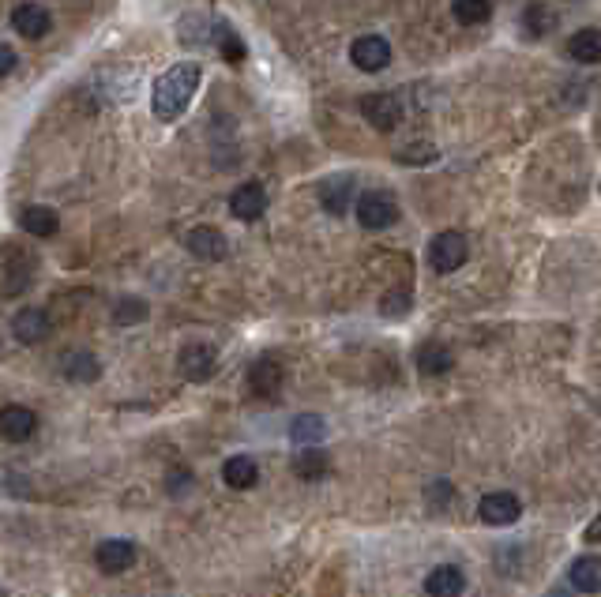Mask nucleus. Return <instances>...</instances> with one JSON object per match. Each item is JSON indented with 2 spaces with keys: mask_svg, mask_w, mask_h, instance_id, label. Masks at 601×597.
I'll use <instances>...</instances> for the list:
<instances>
[{
  "mask_svg": "<svg viewBox=\"0 0 601 597\" xmlns=\"http://www.w3.org/2000/svg\"><path fill=\"white\" fill-rule=\"evenodd\" d=\"M320 203H324L331 215H346V211L354 207V177H346V173L327 177V181L320 184Z\"/></svg>",
  "mask_w": 601,
  "mask_h": 597,
  "instance_id": "4468645a",
  "label": "nucleus"
},
{
  "mask_svg": "<svg viewBox=\"0 0 601 597\" xmlns=\"http://www.w3.org/2000/svg\"><path fill=\"white\" fill-rule=\"evenodd\" d=\"M263 211H267V192H263L260 181H248V184H241V188H233V196H230L233 218L256 222V218H263Z\"/></svg>",
  "mask_w": 601,
  "mask_h": 597,
  "instance_id": "9d476101",
  "label": "nucleus"
},
{
  "mask_svg": "<svg viewBox=\"0 0 601 597\" xmlns=\"http://www.w3.org/2000/svg\"><path fill=\"white\" fill-rule=\"evenodd\" d=\"M34 429H38V417H34V410H27V406H4V410H0V436H4V440L23 444V440L34 436Z\"/></svg>",
  "mask_w": 601,
  "mask_h": 597,
  "instance_id": "f8f14e48",
  "label": "nucleus"
},
{
  "mask_svg": "<svg viewBox=\"0 0 601 597\" xmlns=\"http://www.w3.org/2000/svg\"><path fill=\"white\" fill-rule=\"evenodd\" d=\"M568 53H571V61H579V64H598L601 61V31H594V27L575 31L568 38Z\"/></svg>",
  "mask_w": 601,
  "mask_h": 597,
  "instance_id": "412c9836",
  "label": "nucleus"
},
{
  "mask_svg": "<svg viewBox=\"0 0 601 597\" xmlns=\"http://www.w3.org/2000/svg\"><path fill=\"white\" fill-rule=\"evenodd\" d=\"M470 256V245H466V237L459 230H444L432 237L429 245V263L436 275H451V271H459Z\"/></svg>",
  "mask_w": 601,
  "mask_h": 597,
  "instance_id": "f03ea898",
  "label": "nucleus"
},
{
  "mask_svg": "<svg viewBox=\"0 0 601 597\" xmlns=\"http://www.w3.org/2000/svg\"><path fill=\"white\" fill-rule=\"evenodd\" d=\"M248 387H252V395L275 398L278 387H282V365H278L275 357L252 361V368H248Z\"/></svg>",
  "mask_w": 601,
  "mask_h": 597,
  "instance_id": "2eb2a0df",
  "label": "nucleus"
},
{
  "mask_svg": "<svg viewBox=\"0 0 601 597\" xmlns=\"http://www.w3.org/2000/svg\"><path fill=\"white\" fill-rule=\"evenodd\" d=\"M16 64H19L16 49H12V46H4V42H0V79H4V76H12V72H16Z\"/></svg>",
  "mask_w": 601,
  "mask_h": 597,
  "instance_id": "2f4dec72",
  "label": "nucleus"
},
{
  "mask_svg": "<svg viewBox=\"0 0 601 597\" xmlns=\"http://www.w3.org/2000/svg\"><path fill=\"white\" fill-rule=\"evenodd\" d=\"M549 597H571V594H568V590H553Z\"/></svg>",
  "mask_w": 601,
  "mask_h": 597,
  "instance_id": "f704fd0d",
  "label": "nucleus"
},
{
  "mask_svg": "<svg viewBox=\"0 0 601 597\" xmlns=\"http://www.w3.org/2000/svg\"><path fill=\"white\" fill-rule=\"evenodd\" d=\"M568 579L579 594H598L601 590V560L598 556H579V560L571 564Z\"/></svg>",
  "mask_w": 601,
  "mask_h": 597,
  "instance_id": "6ab92c4d",
  "label": "nucleus"
},
{
  "mask_svg": "<svg viewBox=\"0 0 601 597\" xmlns=\"http://www.w3.org/2000/svg\"><path fill=\"white\" fill-rule=\"evenodd\" d=\"M586 541H590V545H598V541H601V515L590 522V526H586Z\"/></svg>",
  "mask_w": 601,
  "mask_h": 597,
  "instance_id": "72a5a7b5",
  "label": "nucleus"
},
{
  "mask_svg": "<svg viewBox=\"0 0 601 597\" xmlns=\"http://www.w3.org/2000/svg\"><path fill=\"white\" fill-rule=\"evenodd\" d=\"M215 365H218V350L211 342H188L181 357H177V368H181V376L188 383H203L215 376Z\"/></svg>",
  "mask_w": 601,
  "mask_h": 597,
  "instance_id": "20e7f679",
  "label": "nucleus"
},
{
  "mask_svg": "<svg viewBox=\"0 0 601 597\" xmlns=\"http://www.w3.org/2000/svg\"><path fill=\"white\" fill-rule=\"evenodd\" d=\"M327 436V425H324V417L320 414H301V417H293V425H290V440L297 447H316L320 440Z\"/></svg>",
  "mask_w": 601,
  "mask_h": 597,
  "instance_id": "5701e85b",
  "label": "nucleus"
},
{
  "mask_svg": "<svg viewBox=\"0 0 601 597\" xmlns=\"http://www.w3.org/2000/svg\"><path fill=\"white\" fill-rule=\"evenodd\" d=\"M451 365H455V353L447 350L444 342H425L417 350V368L425 376H444V372H451Z\"/></svg>",
  "mask_w": 601,
  "mask_h": 597,
  "instance_id": "aec40b11",
  "label": "nucleus"
},
{
  "mask_svg": "<svg viewBox=\"0 0 601 597\" xmlns=\"http://www.w3.org/2000/svg\"><path fill=\"white\" fill-rule=\"evenodd\" d=\"M147 320V305H143V297H121L117 305H113V323L117 327H132V323Z\"/></svg>",
  "mask_w": 601,
  "mask_h": 597,
  "instance_id": "a878e982",
  "label": "nucleus"
},
{
  "mask_svg": "<svg viewBox=\"0 0 601 597\" xmlns=\"http://www.w3.org/2000/svg\"><path fill=\"white\" fill-rule=\"evenodd\" d=\"M357 222L365 230H387V226L399 222V203H395V196H387V192H365V196L357 199Z\"/></svg>",
  "mask_w": 601,
  "mask_h": 597,
  "instance_id": "7ed1b4c3",
  "label": "nucleus"
},
{
  "mask_svg": "<svg viewBox=\"0 0 601 597\" xmlns=\"http://www.w3.org/2000/svg\"><path fill=\"white\" fill-rule=\"evenodd\" d=\"M19 226L31 233V237H53V233L61 230V218H57L53 207L31 203V207H23V211H19Z\"/></svg>",
  "mask_w": 601,
  "mask_h": 597,
  "instance_id": "f3484780",
  "label": "nucleus"
},
{
  "mask_svg": "<svg viewBox=\"0 0 601 597\" xmlns=\"http://www.w3.org/2000/svg\"><path fill=\"white\" fill-rule=\"evenodd\" d=\"M12 27H16V34H23V38H46L53 19H49V12L42 4H16V8H12Z\"/></svg>",
  "mask_w": 601,
  "mask_h": 597,
  "instance_id": "ddd939ff",
  "label": "nucleus"
},
{
  "mask_svg": "<svg viewBox=\"0 0 601 597\" xmlns=\"http://www.w3.org/2000/svg\"><path fill=\"white\" fill-rule=\"evenodd\" d=\"M451 496H455V489H451V481H444V477H440V481H432L429 489H425V500H429L436 511H440V507H444Z\"/></svg>",
  "mask_w": 601,
  "mask_h": 597,
  "instance_id": "c756f323",
  "label": "nucleus"
},
{
  "mask_svg": "<svg viewBox=\"0 0 601 597\" xmlns=\"http://www.w3.org/2000/svg\"><path fill=\"white\" fill-rule=\"evenodd\" d=\"M410 305H414L410 290H391L384 301H380V312H384V316H406V312H410Z\"/></svg>",
  "mask_w": 601,
  "mask_h": 597,
  "instance_id": "c85d7f7f",
  "label": "nucleus"
},
{
  "mask_svg": "<svg viewBox=\"0 0 601 597\" xmlns=\"http://www.w3.org/2000/svg\"><path fill=\"white\" fill-rule=\"evenodd\" d=\"M478 515L489 526H511V522H519V515H523V504H519L515 492H489L478 504Z\"/></svg>",
  "mask_w": 601,
  "mask_h": 597,
  "instance_id": "6e6552de",
  "label": "nucleus"
},
{
  "mask_svg": "<svg viewBox=\"0 0 601 597\" xmlns=\"http://www.w3.org/2000/svg\"><path fill=\"white\" fill-rule=\"evenodd\" d=\"M102 376V365L94 353H68L64 357V380L72 383H94Z\"/></svg>",
  "mask_w": 601,
  "mask_h": 597,
  "instance_id": "b1692460",
  "label": "nucleus"
},
{
  "mask_svg": "<svg viewBox=\"0 0 601 597\" xmlns=\"http://www.w3.org/2000/svg\"><path fill=\"white\" fill-rule=\"evenodd\" d=\"M523 27H526V38H541V34L549 31V12L534 4V8H526L523 12Z\"/></svg>",
  "mask_w": 601,
  "mask_h": 597,
  "instance_id": "cd10ccee",
  "label": "nucleus"
},
{
  "mask_svg": "<svg viewBox=\"0 0 601 597\" xmlns=\"http://www.w3.org/2000/svg\"><path fill=\"white\" fill-rule=\"evenodd\" d=\"M222 477H226L230 489H252V485L260 481V470H256V462L245 459V455H233V459L222 466Z\"/></svg>",
  "mask_w": 601,
  "mask_h": 597,
  "instance_id": "393cba45",
  "label": "nucleus"
},
{
  "mask_svg": "<svg viewBox=\"0 0 601 597\" xmlns=\"http://www.w3.org/2000/svg\"><path fill=\"white\" fill-rule=\"evenodd\" d=\"M185 248L196 256V260L203 263H218L226 260V252H230V245H226V237L215 230V226H196V230H188L185 237Z\"/></svg>",
  "mask_w": 601,
  "mask_h": 597,
  "instance_id": "1a4fd4ad",
  "label": "nucleus"
},
{
  "mask_svg": "<svg viewBox=\"0 0 601 597\" xmlns=\"http://www.w3.org/2000/svg\"><path fill=\"white\" fill-rule=\"evenodd\" d=\"M200 79H203V72H200V64L196 61L173 64L170 72H162L158 83H155V102H151L158 121H177V117L188 109V102L196 98Z\"/></svg>",
  "mask_w": 601,
  "mask_h": 597,
  "instance_id": "f257e3e1",
  "label": "nucleus"
},
{
  "mask_svg": "<svg viewBox=\"0 0 601 597\" xmlns=\"http://www.w3.org/2000/svg\"><path fill=\"white\" fill-rule=\"evenodd\" d=\"M211 46L222 53V61H230V64L245 61V42H241V34L233 31L230 23H215V27H211Z\"/></svg>",
  "mask_w": 601,
  "mask_h": 597,
  "instance_id": "4be33fe9",
  "label": "nucleus"
},
{
  "mask_svg": "<svg viewBox=\"0 0 601 597\" xmlns=\"http://www.w3.org/2000/svg\"><path fill=\"white\" fill-rule=\"evenodd\" d=\"M12 331L23 346H38V342H46L49 331H53V320H49L42 308H23L16 312V320H12Z\"/></svg>",
  "mask_w": 601,
  "mask_h": 597,
  "instance_id": "9b49d317",
  "label": "nucleus"
},
{
  "mask_svg": "<svg viewBox=\"0 0 601 597\" xmlns=\"http://www.w3.org/2000/svg\"><path fill=\"white\" fill-rule=\"evenodd\" d=\"M402 162H432V158H436V147H429V143H425V151H406V154H399Z\"/></svg>",
  "mask_w": 601,
  "mask_h": 597,
  "instance_id": "473e14b6",
  "label": "nucleus"
},
{
  "mask_svg": "<svg viewBox=\"0 0 601 597\" xmlns=\"http://www.w3.org/2000/svg\"><path fill=\"white\" fill-rule=\"evenodd\" d=\"M136 560H139V545L128 541V537H109V541H102L94 549V564L102 567L106 575H121L128 567H136Z\"/></svg>",
  "mask_w": 601,
  "mask_h": 597,
  "instance_id": "39448f33",
  "label": "nucleus"
},
{
  "mask_svg": "<svg viewBox=\"0 0 601 597\" xmlns=\"http://www.w3.org/2000/svg\"><path fill=\"white\" fill-rule=\"evenodd\" d=\"M361 117L376 128V132H391L402 121V102L395 94H369L361 98Z\"/></svg>",
  "mask_w": 601,
  "mask_h": 597,
  "instance_id": "423d86ee",
  "label": "nucleus"
},
{
  "mask_svg": "<svg viewBox=\"0 0 601 597\" xmlns=\"http://www.w3.org/2000/svg\"><path fill=\"white\" fill-rule=\"evenodd\" d=\"M463 590H466V575L455 564L436 567V571H429V579H425V594L429 597H463Z\"/></svg>",
  "mask_w": 601,
  "mask_h": 597,
  "instance_id": "dca6fc26",
  "label": "nucleus"
},
{
  "mask_svg": "<svg viewBox=\"0 0 601 597\" xmlns=\"http://www.w3.org/2000/svg\"><path fill=\"white\" fill-rule=\"evenodd\" d=\"M293 474L301 477V481H320V477H327L331 474L327 451H320V447H301V451L293 455Z\"/></svg>",
  "mask_w": 601,
  "mask_h": 597,
  "instance_id": "a211bd4d",
  "label": "nucleus"
},
{
  "mask_svg": "<svg viewBox=\"0 0 601 597\" xmlns=\"http://www.w3.org/2000/svg\"><path fill=\"white\" fill-rule=\"evenodd\" d=\"M451 16L459 19L463 27H481V23L493 19V4H470V0H459V4L451 8Z\"/></svg>",
  "mask_w": 601,
  "mask_h": 597,
  "instance_id": "bb28decb",
  "label": "nucleus"
},
{
  "mask_svg": "<svg viewBox=\"0 0 601 597\" xmlns=\"http://www.w3.org/2000/svg\"><path fill=\"white\" fill-rule=\"evenodd\" d=\"M166 489H170V496H185V492L192 489V474H188V470H173Z\"/></svg>",
  "mask_w": 601,
  "mask_h": 597,
  "instance_id": "7c9ffc66",
  "label": "nucleus"
},
{
  "mask_svg": "<svg viewBox=\"0 0 601 597\" xmlns=\"http://www.w3.org/2000/svg\"><path fill=\"white\" fill-rule=\"evenodd\" d=\"M350 61L361 72H384L387 64H391V46H387V38H380V34H365V38H357L354 46H350Z\"/></svg>",
  "mask_w": 601,
  "mask_h": 597,
  "instance_id": "0eeeda50",
  "label": "nucleus"
}]
</instances>
